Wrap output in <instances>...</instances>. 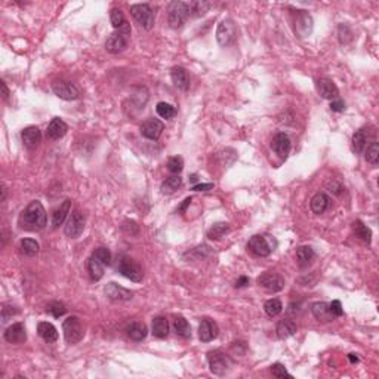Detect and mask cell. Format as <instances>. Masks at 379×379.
Returning a JSON list of instances; mask_svg holds the SVG:
<instances>
[{"label": "cell", "instance_id": "9c48e42d", "mask_svg": "<svg viewBox=\"0 0 379 379\" xmlns=\"http://www.w3.org/2000/svg\"><path fill=\"white\" fill-rule=\"evenodd\" d=\"M208 363H209L212 373L213 375H218V376L225 375L228 372V369H230V360H228V357L222 351H219V350L208 352Z\"/></svg>", "mask_w": 379, "mask_h": 379}, {"label": "cell", "instance_id": "836d02e7", "mask_svg": "<svg viewBox=\"0 0 379 379\" xmlns=\"http://www.w3.org/2000/svg\"><path fill=\"white\" fill-rule=\"evenodd\" d=\"M181 185H183V178H181V176H178V175L170 176V178H168L165 183L162 184V187H160L162 194H172V193H175L178 188H181Z\"/></svg>", "mask_w": 379, "mask_h": 379}, {"label": "cell", "instance_id": "277c9868", "mask_svg": "<svg viewBox=\"0 0 379 379\" xmlns=\"http://www.w3.org/2000/svg\"><path fill=\"white\" fill-rule=\"evenodd\" d=\"M62 332H64V338L67 341V344H77L83 339V324L80 322L79 317L71 316L69 319L64 320L62 323Z\"/></svg>", "mask_w": 379, "mask_h": 379}, {"label": "cell", "instance_id": "4316f807", "mask_svg": "<svg viewBox=\"0 0 379 379\" xmlns=\"http://www.w3.org/2000/svg\"><path fill=\"white\" fill-rule=\"evenodd\" d=\"M126 332H127V337L130 338V339H133V341L140 342V341H142V339H145V338H147L148 329H147L145 323H142V322H133V323H130L129 326H127Z\"/></svg>", "mask_w": 379, "mask_h": 379}, {"label": "cell", "instance_id": "74e56055", "mask_svg": "<svg viewBox=\"0 0 379 379\" xmlns=\"http://www.w3.org/2000/svg\"><path fill=\"white\" fill-rule=\"evenodd\" d=\"M316 253H314V249L311 246H301L296 249V259L301 262V264H308L314 259Z\"/></svg>", "mask_w": 379, "mask_h": 379}, {"label": "cell", "instance_id": "d6986e66", "mask_svg": "<svg viewBox=\"0 0 379 379\" xmlns=\"http://www.w3.org/2000/svg\"><path fill=\"white\" fill-rule=\"evenodd\" d=\"M218 324L215 323L213 320H209V319H203L202 323H200V327H198V338L202 342H209L212 339L218 337Z\"/></svg>", "mask_w": 379, "mask_h": 379}, {"label": "cell", "instance_id": "ab89813d", "mask_svg": "<svg viewBox=\"0 0 379 379\" xmlns=\"http://www.w3.org/2000/svg\"><path fill=\"white\" fill-rule=\"evenodd\" d=\"M110 21H112L113 27L116 28V30H120L127 23L125 15L122 12V9H119V8H113L112 9V12H110Z\"/></svg>", "mask_w": 379, "mask_h": 379}, {"label": "cell", "instance_id": "3957f363", "mask_svg": "<svg viewBox=\"0 0 379 379\" xmlns=\"http://www.w3.org/2000/svg\"><path fill=\"white\" fill-rule=\"evenodd\" d=\"M188 3L185 2H172L169 5L168 11V23L170 28H181L188 19Z\"/></svg>", "mask_w": 379, "mask_h": 379}, {"label": "cell", "instance_id": "816d5d0a", "mask_svg": "<svg viewBox=\"0 0 379 379\" xmlns=\"http://www.w3.org/2000/svg\"><path fill=\"white\" fill-rule=\"evenodd\" d=\"M248 284H249V279L243 276V277H240L239 280L236 281V284H234V286H236L237 289H240V287H244V286H248Z\"/></svg>", "mask_w": 379, "mask_h": 379}, {"label": "cell", "instance_id": "9f6ffc18", "mask_svg": "<svg viewBox=\"0 0 379 379\" xmlns=\"http://www.w3.org/2000/svg\"><path fill=\"white\" fill-rule=\"evenodd\" d=\"M197 180H198L197 175H191V176H190V183H197Z\"/></svg>", "mask_w": 379, "mask_h": 379}, {"label": "cell", "instance_id": "30bf717a", "mask_svg": "<svg viewBox=\"0 0 379 379\" xmlns=\"http://www.w3.org/2000/svg\"><path fill=\"white\" fill-rule=\"evenodd\" d=\"M313 18L307 11H295L294 14V30L299 37H308L313 33Z\"/></svg>", "mask_w": 379, "mask_h": 379}, {"label": "cell", "instance_id": "6da1fadb", "mask_svg": "<svg viewBox=\"0 0 379 379\" xmlns=\"http://www.w3.org/2000/svg\"><path fill=\"white\" fill-rule=\"evenodd\" d=\"M19 227L26 231H39L46 227L48 218L46 211L39 200H34L28 205L19 215Z\"/></svg>", "mask_w": 379, "mask_h": 379}, {"label": "cell", "instance_id": "f5cc1de1", "mask_svg": "<svg viewBox=\"0 0 379 379\" xmlns=\"http://www.w3.org/2000/svg\"><path fill=\"white\" fill-rule=\"evenodd\" d=\"M2 83V91H3V98L6 99L8 97H9V91H8V86H6V83L5 82H0Z\"/></svg>", "mask_w": 379, "mask_h": 379}, {"label": "cell", "instance_id": "2e32d148", "mask_svg": "<svg viewBox=\"0 0 379 379\" xmlns=\"http://www.w3.org/2000/svg\"><path fill=\"white\" fill-rule=\"evenodd\" d=\"M271 148L276 151V154L280 155L281 159H286L291 151V138L284 132L276 133L271 141Z\"/></svg>", "mask_w": 379, "mask_h": 379}, {"label": "cell", "instance_id": "9a60e30c", "mask_svg": "<svg viewBox=\"0 0 379 379\" xmlns=\"http://www.w3.org/2000/svg\"><path fill=\"white\" fill-rule=\"evenodd\" d=\"M5 339L9 344H24L27 341V330L23 323H14L5 330Z\"/></svg>", "mask_w": 379, "mask_h": 379}, {"label": "cell", "instance_id": "b9f144b4", "mask_svg": "<svg viewBox=\"0 0 379 379\" xmlns=\"http://www.w3.org/2000/svg\"><path fill=\"white\" fill-rule=\"evenodd\" d=\"M46 313L51 314L55 319H59V317H62L67 313V308H65V305L62 302L54 301V302H51V304L46 305Z\"/></svg>", "mask_w": 379, "mask_h": 379}, {"label": "cell", "instance_id": "4fadbf2b", "mask_svg": "<svg viewBox=\"0 0 379 379\" xmlns=\"http://www.w3.org/2000/svg\"><path fill=\"white\" fill-rule=\"evenodd\" d=\"M52 91L58 98L65 99V101H76L80 98V92L79 89L70 82H64V80H58L52 84Z\"/></svg>", "mask_w": 379, "mask_h": 379}, {"label": "cell", "instance_id": "c3c4849f", "mask_svg": "<svg viewBox=\"0 0 379 379\" xmlns=\"http://www.w3.org/2000/svg\"><path fill=\"white\" fill-rule=\"evenodd\" d=\"M327 188H329V191L330 193H333V194H339L344 188H342V185L341 184H338L337 181H332V183H327Z\"/></svg>", "mask_w": 379, "mask_h": 379}, {"label": "cell", "instance_id": "d590c367", "mask_svg": "<svg viewBox=\"0 0 379 379\" xmlns=\"http://www.w3.org/2000/svg\"><path fill=\"white\" fill-rule=\"evenodd\" d=\"M366 142H367V137H366L365 130H363V129L357 130V132L352 135V140H351L352 150H354L355 153H362V151L365 150Z\"/></svg>", "mask_w": 379, "mask_h": 379}, {"label": "cell", "instance_id": "8d00e7d4", "mask_svg": "<svg viewBox=\"0 0 379 379\" xmlns=\"http://www.w3.org/2000/svg\"><path fill=\"white\" fill-rule=\"evenodd\" d=\"M19 249L27 256H34L39 252V243L33 239H23L19 241Z\"/></svg>", "mask_w": 379, "mask_h": 379}, {"label": "cell", "instance_id": "f6af8a7d", "mask_svg": "<svg viewBox=\"0 0 379 379\" xmlns=\"http://www.w3.org/2000/svg\"><path fill=\"white\" fill-rule=\"evenodd\" d=\"M92 253L98 256L99 259L102 261V264H104V265H107V267H108V265L112 264V252H110L107 248H98V249H95Z\"/></svg>", "mask_w": 379, "mask_h": 379}, {"label": "cell", "instance_id": "484cf974", "mask_svg": "<svg viewBox=\"0 0 379 379\" xmlns=\"http://www.w3.org/2000/svg\"><path fill=\"white\" fill-rule=\"evenodd\" d=\"M329 205H330V198H329L327 194H324V193L314 194V197L311 198V203H309L311 211L314 212V213H317V215H322V213L327 211Z\"/></svg>", "mask_w": 379, "mask_h": 379}, {"label": "cell", "instance_id": "d6a6232c", "mask_svg": "<svg viewBox=\"0 0 379 379\" xmlns=\"http://www.w3.org/2000/svg\"><path fill=\"white\" fill-rule=\"evenodd\" d=\"M173 329H175V332H176L178 337L184 338V339L191 338V327H190L188 322L184 317H181V316L173 320Z\"/></svg>", "mask_w": 379, "mask_h": 379}, {"label": "cell", "instance_id": "d4e9b609", "mask_svg": "<svg viewBox=\"0 0 379 379\" xmlns=\"http://www.w3.org/2000/svg\"><path fill=\"white\" fill-rule=\"evenodd\" d=\"M311 311L314 314V317L319 320V322H323V323H327V322H332L335 317L330 314L329 311V304L327 302H314L311 305Z\"/></svg>", "mask_w": 379, "mask_h": 379}, {"label": "cell", "instance_id": "7402d4cb", "mask_svg": "<svg viewBox=\"0 0 379 379\" xmlns=\"http://www.w3.org/2000/svg\"><path fill=\"white\" fill-rule=\"evenodd\" d=\"M170 77L178 89H181L184 92L190 89V76L184 67H173L170 71Z\"/></svg>", "mask_w": 379, "mask_h": 379}, {"label": "cell", "instance_id": "8fae6325", "mask_svg": "<svg viewBox=\"0 0 379 379\" xmlns=\"http://www.w3.org/2000/svg\"><path fill=\"white\" fill-rule=\"evenodd\" d=\"M258 284L270 294H277L284 287V279L277 273H264L258 277Z\"/></svg>", "mask_w": 379, "mask_h": 379}, {"label": "cell", "instance_id": "4dcf8cb0", "mask_svg": "<svg viewBox=\"0 0 379 379\" xmlns=\"http://www.w3.org/2000/svg\"><path fill=\"white\" fill-rule=\"evenodd\" d=\"M211 3L208 2H202V0H196V2H190L188 3V12L190 16L193 18H198V16H203L209 9H211Z\"/></svg>", "mask_w": 379, "mask_h": 379}, {"label": "cell", "instance_id": "7a4b0ae2", "mask_svg": "<svg viewBox=\"0 0 379 379\" xmlns=\"http://www.w3.org/2000/svg\"><path fill=\"white\" fill-rule=\"evenodd\" d=\"M129 39H130V26L126 23L123 27L117 31H114L110 34V37L105 42V49L110 54H120L123 52L129 44Z\"/></svg>", "mask_w": 379, "mask_h": 379}, {"label": "cell", "instance_id": "60d3db41", "mask_svg": "<svg viewBox=\"0 0 379 379\" xmlns=\"http://www.w3.org/2000/svg\"><path fill=\"white\" fill-rule=\"evenodd\" d=\"M155 112L162 119H172L176 114V108L168 102H159L155 107Z\"/></svg>", "mask_w": 379, "mask_h": 379}, {"label": "cell", "instance_id": "db71d44e", "mask_svg": "<svg viewBox=\"0 0 379 379\" xmlns=\"http://www.w3.org/2000/svg\"><path fill=\"white\" fill-rule=\"evenodd\" d=\"M190 203H191V197H188V198H185V200H184V205H183V206H181V208H180V212L185 211V209H187V206H188Z\"/></svg>", "mask_w": 379, "mask_h": 379}, {"label": "cell", "instance_id": "7c38bea8", "mask_svg": "<svg viewBox=\"0 0 379 379\" xmlns=\"http://www.w3.org/2000/svg\"><path fill=\"white\" fill-rule=\"evenodd\" d=\"M84 230V216L82 212L79 209H74L71 212L70 219L65 225V236L70 237V239H77L80 237V234L83 233Z\"/></svg>", "mask_w": 379, "mask_h": 379}, {"label": "cell", "instance_id": "f1b7e54d", "mask_svg": "<svg viewBox=\"0 0 379 379\" xmlns=\"http://www.w3.org/2000/svg\"><path fill=\"white\" fill-rule=\"evenodd\" d=\"M151 330H153V335L155 338H166L169 333V323L166 320V317L163 316H157L153 319V326H151Z\"/></svg>", "mask_w": 379, "mask_h": 379}, {"label": "cell", "instance_id": "f35d334b", "mask_svg": "<svg viewBox=\"0 0 379 379\" xmlns=\"http://www.w3.org/2000/svg\"><path fill=\"white\" fill-rule=\"evenodd\" d=\"M264 309L270 317H277L283 311V304H281L280 299L277 298H273V299H268L267 302L264 304Z\"/></svg>", "mask_w": 379, "mask_h": 379}, {"label": "cell", "instance_id": "ffe728a7", "mask_svg": "<svg viewBox=\"0 0 379 379\" xmlns=\"http://www.w3.org/2000/svg\"><path fill=\"white\" fill-rule=\"evenodd\" d=\"M21 138H23L24 145L27 148H30V150H33V148H36L40 144V141H42V132H40V129L37 126H28L21 132Z\"/></svg>", "mask_w": 379, "mask_h": 379}, {"label": "cell", "instance_id": "e575fe53", "mask_svg": "<svg viewBox=\"0 0 379 379\" xmlns=\"http://www.w3.org/2000/svg\"><path fill=\"white\" fill-rule=\"evenodd\" d=\"M228 231H230V225L227 222H216L212 225L211 230L208 231V237L211 240H219L222 239Z\"/></svg>", "mask_w": 379, "mask_h": 379}, {"label": "cell", "instance_id": "5b68a950", "mask_svg": "<svg viewBox=\"0 0 379 379\" xmlns=\"http://www.w3.org/2000/svg\"><path fill=\"white\" fill-rule=\"evenodd\" d=\"M276 248V241L271 236H253L251 240L248 241V249L261 258H265L270 253L274 251Z\"/></svg>", "mask_w": 379, "mask_h": 379}, {"label": "cell", "instance_id": "8992f818", "mask_svg": "<svg viewBox=\"0 0 379 379\" xmlns=\"http://www.w3.org/2000/svg\"><path fill=\"white\" fill-rule=\"evenodd\" d=\"M117 271H119L123 277H126L129 280L135 281V283H140V281H142V279H144V271H142L141 265L135 261V259H132V258H129V256H123V258L120 259L119 265H117Z\"/></svg>", "mask_w": 379, "mask_h": 379}, {"label": "cell", "instance_id": "ac0fdd59", "mask_svg": "<svg viewBox=\"0 0 379 379\" xmlns=\"http://www.w3.org/2000/svg\"><path fill=\"white\" fill-rule=\"evenodd\" d=\"M105 296L112 301H130L133 298V292L119 286L117 283H108L105 287Z\"/></svg>", "mask_w": 379, "mask_h": 379}, {"label": "cell", "instance_id": "7dc6e473", "mask_svg": "<svg viewBox=\"0 0 379 379\" xmlns=\"http://www.w3.org/2000/svg\"><path fill=\"white\" fill-rule=\"evenodd\" d=\"M329 311H330V314L333 316V317H341V316H344V308H342V305H341V301H332L330 304H329Z\"/></svg>", "mask_w": 379, "mask_h": 379}, {"label": "cell", "instance_id": "52a82bcc", "mask_svg": "<svg viewBox=\"0 0 379 379\" xmlns=\"http://www.w3.org/2000/svg\"><path fill=\"white\" fill-rule=\"evenodd\" d=\"M237 37V27L234 24L233 19L227 18L219 23V26L216 28V42L219 46H230L231 43L236 40Z\"/></svg>", "mask_w": 379, "mask_h": 379}, {"label": "cell", "instance_id": "5bb4252c", "mask_svg": "<svg viewBox=\"0 0 379 379\" xmlns=\"http://www.w3.org/2000/svg\"><path fill=\"white\" fill-rule=\"evenodd\" d=\"M163 130H165V125L159 119H147L141 125V135L147 140H159Z\"/></svg>", "mask_w": 379, "mask_h": 379}, {"label": "cell", "instance_id": "ee69618b", "mask_svg": "<svg viewBox=\"0 0 379 379\" xmlns=\"http://www.w3.org/2000/svg\"><path fill=\"white\" fill-rule=\"evenodd\" d=\"M168 169L172 173H180L184 169V160L180 155H173L168 160Z\"/></svg>", "mask_w": 379, "mask_h": 379}, {"label": "cell", "instance_id": "f907efd6", "mask_svg": "<svg viewBox=\"0 0 379 379\" xmlns=\"http://www.w3.org/2000/svg\"><path fill=\"white\" fill-rule=\"evenodd\" d=\"M330 110L332 112H344L345 110V104H344V101H332L330 102Z\"/></svg>", "mask_w": 379, "mask_h": 379}, {"label": "cell", "instance_id": "603a6c76", "mask_svg": "<svg viewBox=\"0 0 379 379\" xmlns=\"http://www.w3.org/2000/svg\"><path fill=\"white\" fill-rule=\"evenodd\" d=\"M104 264H102V261L99 259L97 255H91V258L87 259V273H89V276H91V279L94 281H98L102 279V276H104Z\"/></svg>", "mask_w": 379, "mask_h": 379}, {"label": "cell", "instance_id": "cb8c5ba5", "mask_svg": "<svg viewBox=\"0 0 379 379\" xmlns=\"http://www.w3.org/2000/svg\"><path fill=\"white\" fill-rule=\"evenodd\" d=\"M37 333L48 344H54V342L58 341V330H56V327L52 323L40 322L37 324Z\"/></svg>", "mask_w": 379, "mask_h": 379}, {"label": "cell", "instance_id": "bcb514c9", "mask_svg": "<svg viewBox=\"0 0 379 379\" xmlns=\"http://www.w3.org/2000/svg\"><path fill=\"white\" fill-rule=\"evenodd\" d=\"M271 373L276 376V378H284V376H292L287 370H286V367L280 363H274V365L271 366Z\"/></svg>", "mask_w": 379, "mask_h": 379}, {"label": "cell", "instance_id": "83f0119b", "mask_svg": "<svg viewBox=\"0 0 379 379\" xmlns=\"http://www.w3.org/2000/svg\"><path fill=\"white\" fill-rule=\"evenodd\" d=\"M71 209V200L70 198H67V200H64L62 202V205H59V208L54 212V215H52V225L54 227H59V225L64 224V221H65V218H67V215L70 213Z\"/></svg>", "mask_w": 379, "mask_h": 379}, {"label": "cell", "instance_id": "1f68e13d", "mask_svg": "<svg viewBox=\"0 0 379 379\" xmlns=\"http://www.w3.org/2000/svg\"><path fill=\"white\" fill-rule=\"evenodd\" d=\"M296 324L292 322V320H281L280 323L277 324V329H276V332H277V335L281 339H286V338L292 337V335H295L296 333Z\"/></svg>", "mask_w": 379, "mask_h": 379}, {"label": "cell", "instance_id": "ba28073f", "mask_svg": "<svg viewBox=\"0 0 379 379\" xmlns=\"http://www.w3.org/2000/svg\"><path fill=\"white\" fill-rule=\"evenodd\" d=\"M130 14L135 18V21L140 24L141 27L145 30H151L154 26V12L147 3H140V5H132L130 6Z\"/></svg>", "mask_w": 379, "mask_h": 379}, {"label": "cell", "instance_id": "44dd1931", "mask_svg": "<svg viewBox=\"0 0 379 379\" xmlns=\"http://www.w3.org/2000/svg\"><path fill=\"white\" fill-rule=\"evenodd\" d=\"M317 91L319 94L322 95V98L324 99H337L339 95V91H338L337 84L333 83L330 79H319L317 80Z\"/></svg>", "mask_w": 379, "mask_h": 379}, {"label": "cell", "instance_id": "11a10c76", "mask_svg": "<svg viewBox=\"0 0 379 379\" xmlns=\"http://www.w3.org/2000/svg\"><path fill=\"white\" fill-rule=\"evenodd\" d=\"M348 359H350V362H351V363H357V362H359V357H357L355 354H350V355H348Z\"/></svg>", "mask_w": 379, "mask_h": 379}, {"label": "cell", "instance_id": "7bdbcfd3", "mask_svg": "<svg viewBox=\"0 0 379 379\" xmlns=\"http://www.w3.org/2000/svg\"><path fill=\"white\" fill-rule=\"evenodd\" d=\"M366 160H367L370 165H373V166H376V165H378V160H379L378 142H372V144L367 147V150H366Z\"/></svg>", "mask_w": 379, "mask_h": 379}, {"label": "cell", "instance_id": "f546056e", "mask_svg": "<svg viewBox=\"0 0 379 379\" xmlns=\"http://www.w3.org/2000/svg\"><path fill=\"white\" fill-rule=\"evenodd\" d=\"M352 231H354L355 237H359L362 241H365L366 244H370V241H372V231L362 221H354L352 222Z\"/></svg>", "mask_w": 379, "mask_h": 379}, {"label": "cell", "instance_id": "681fc988", "mask_svg": "<svg viewBox=\"0 0 379 379\" xmlns=\"http://www.w3.org/2000/svg\"><path fill=\"white\" fill-rule=\"evenodd\" d=\"M213 184H196L193 185V191H209V190H213Z\"/></svg>", "mask_w": 379, "mask_h": 379}, {"label": "cell", "instance_id": "e0dca14e", "mask_svg": "<svg viewBox=\"0 0 379 379\" xmlns=\"http://www.w3.org/2000/svg\"><path fill=\"white\" fill-rule=\"evenodd\" d=\"M69 132V125L59 119V117H55L51 120V123L48 125V130H46V135L48 138L52 141H58L61 140L65 133Z\"/></svg>", "mask_w": 379, "mask_h": 379}]
</instances>
